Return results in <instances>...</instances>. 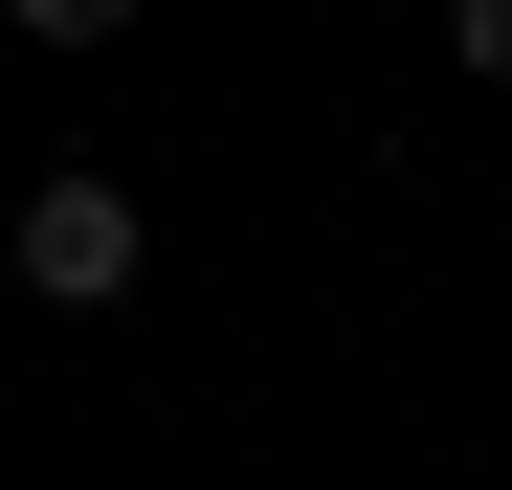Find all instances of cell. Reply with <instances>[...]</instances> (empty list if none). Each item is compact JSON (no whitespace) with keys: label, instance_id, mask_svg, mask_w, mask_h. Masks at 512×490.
Here are the masks:
<instances>
[{"label":"cell","instance_id":"6da1fadb","mask_svg":"<svg viewBox=\"0 0 512 490\" xmlns=\"http://www.w3.org/2000/svg\"><path fill=\"white\" fill-rule=\"evenodd\" d=\"M134 268H156V223H134L112 156H67V179L0 201V290H45V312H134Z\"/></svg>","mask_w":512,"mask_h":490},{"label":"cell","instance_id":"7a4b0ae2","mask_svg":"<svg viewBox=\"0 0 512 490\" xmlns=\"http://www.w3.org/2000/svg\"><path fill=\"white\" fill-rule=\"evenodd\" d=\"M156 0H23V45H134Z\"/></svg>","mask_w":512,"mask_h":490},{"label":"cell","instance_id":"3957f363","mask_svg":"<svg viewBox=\"0 0 512 490\" xmlns=\"http://www.w3.org/2000/svg\"><path fill=\"white\" fill-rule=\"evenodd\" d=\"M446 67H468V90H512V0H446Z\"/></svg>","mask_w":512,"mask_h":490}]
</instances>
